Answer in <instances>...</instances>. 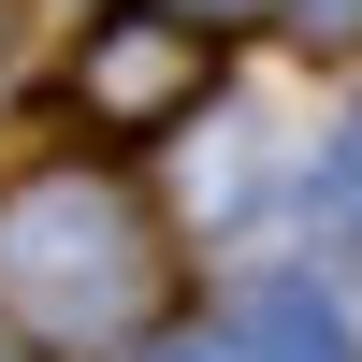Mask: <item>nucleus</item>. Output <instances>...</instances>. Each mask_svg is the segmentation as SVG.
Returning <instances> with one entry per match:
<instances>
[{"label": "nucleus", "instance_id": "1", "mask_svg": "<svg viewBox=\"0 0 362 362\" xmlns=\"http://www.w3.org/2000/svg\"><path fill=\"white\" fill-rule=\"evenodd\" d=\"M174 290L160 218L131 203V174L102 160H29L0 189V334L44 362H131L145 319Z\"/></svg>", "mask_w": 362, "mask_h": 362}, {"label": "nucleus", "instance_id": "2", "mask_svg": "<svg viewBox=\"0 0 362 362\" xmlns=\"http://www.w3.org/2000/svg\"><path fill=\"white\" fill-rule=\"evenodd\" d=\"M203 102V29L189 15H102L73 58V116H102V131H174V116Z\"/></svg>", "mask_w": 362, "mask_h": 362}, {"label": "nucleus", "instance_id": "3", "mask_svg": "<svg viewBox=\"0 0 362 362\" xmlns=\"http://www.w3.org/2000/svg\"><path fill=\"white\" fill-rule=\"evenodd\" d=\"M232 362H362V334H348V305H334V290L276 276V290L247 305V334H232Z\"/></svg>", "mask_w": 362, "mask_h": 362}, {"label": "nucleus", "instance_id": "4", "mask_svg": "<svg viewBox=\"0 0 362 362\" xmlns=\"http://www.w3.org/2000/svg\"><path fill=\"white\" fill-rule=\"evenodd\" d=\"M290 15V44H319V58H362V0H276Z\"/></svg>", "mask_w": 362, "mask_h": 362}, {"label": "nucleus", "instance_id": "5", "mask_svg": "<svg viewBox=\"0 0 362 362\" xmlns=\"http://www.w3.org/2000/svg\"><path fill=\"white\" fill-rule=\"evenodd\" d=\"M131 362H232L218 334H174V348H131Z\"/></svg>", "mask_w": 362, "mask_h": 362}, {"label": "nucleus", "instance_id": "6", "mask_svg": "<svg viewBox=\"0 0 362 362\" xmlns=\"http://www.w3.org/2000/svg\"><path fill=\"white\" fill-rule=\"evenodd\" d=\"M160 15H247V0H160Z\"/></svg>", "mask_w": 362, "mask_h": 362}, {"label": "nucleus", "instance_id": "7", "mask_svg": "<svg viewBox=\"0 0 362 362\" xmlns=\"http://www.w3.org/2000/svg\"><path fill=\"white\" fill-rule=\"evenodd\" d=\"M0 362H15V334H0Z\"/></svg>", "mask_w": 362, "mask_h": 362}]
</instances>
